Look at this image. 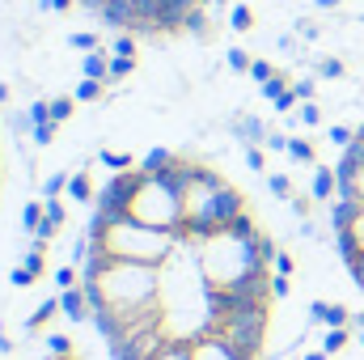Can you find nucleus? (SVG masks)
<instances>
[{"label": "nucleus", "mask_w": 364, "mask_h": 360, "mask_svg": "<svg viewBox=\"0 0 364 360\" xmlns=\"http://www.w3.org/2000/svg\"><path fill=\"white\" fill-rule=\"evenodd\" d=\"M246 166H250L255 174L267 170V153H263V144H246Z\"/></svg>", "instance_id": "obj_32"}, {"label": "nucleus", "mask_w": 364, "mask_h": 360, "mask_svg": "<svg viewBox=\"0 0 364 360\" xmlns=\"http://www.w3.org/2000/svg\"><path fill=\"white\" fill-rule=\"evenodd\" d=\"M250 77H255L259 85H267V81H272V77H275V68H272V64H267V60H255V64H250Z\"/></svg>", "instance_id": "obj_38"}, {"label": "nucleus", "mask_w": 364, "mask_h": 360, "mask_svg": "<svg viewBox=\"0 0 364 360\" xmlns=\"http://www.w3.org/2000/svg\"><path fill=\"white\" fill-rule=\"evenodd\" d=\"M292 93H296L301 102H314V81H309V77H301V81L292 85Z\"/></svg>", "instance_id": "obj_43"}, {"label": "nucleus", "mask_w": 364, "mask_h": 360, "mask_svg": "<svg viewBox=\"0 0 364 360\" xmlns=\"http://www.w3.org/2000/svg\"><path fill=\"white\" fill-rule=\"evenodd\" d=\"M182 34H195V38H208V4L191 9L186 21H182Z\"/></svg>", "instance_id": "obj_16"}, {"label": "nucleus", "mask_w": 364, "mask_h": 360, "mask_svg": "<svg viewBox=\"0 0 364 360\" xmlns=\"http://www.w3.org/2000/svg\"><path fill=\"white\" fill-rule=\"evenodd\" d=\"M301 360H331V356H326V352L318 348V352H301Z\"/></svg>", "instance_id": "obj_47"}, {"label": "nucleus", "mask_w": 364, "mask_h": 360, "mask_svg": "<svg viewBox=\"0 0 364 360\" xmlns=\"http://www.w3.org/2000/svg\"><path fill=\"white\" fill-rule=\"evenodd\" d=\"M93 182H90V174L85 170H77L73 179H68V199H77V203H93Z\"/></svg>", "instance_id": "obj_15"}, {"label": "nucleus", "mask_w": 364, "mask_h": 360, "mask_svg": "<svg viewBox=\"0 0 364 360\" xmlns=\"http://www.w3.org/2000/svg\"><path fill=\"white\" fill-rule=\"evenodd\" d=\"M343 0H318V9H339Z\"/></svg>", "instance_id": "obj_48"}, {"label": "nucleus", "mask_w": 364, "mask_h": 360, "mask_svg": "<svg viewBox=\"0 0 364 360\" xmlns=\"http://www.w3.org/2000/svg\"><path fill=\"white\" fill-rule=\"evenodd\" d=\"M182 233L174 229H153V225H140V221H114L110 229H106V238L102 242H93V246H102L110 259H123V263H149V268H161L174 250H178Z\"/></svg>", "instance_id": "obj_2"}, {"label": "nucleus", "mask_w": 364, "mask_h": 360, "mask_svg": "<svg viewBox=\"0 0 364 360\" xmlns=\"http://www.w3.org/2000/svg\"><path fill=\"white\" fill-rule=\"evenodd\" d=\"M132 73H136V60L110 55V77H106V85H114V81H123V77H132Z\"/></svg>", "instance_id": "obj_21"}, {"label": "nucleus", "mask_w": 364, "mask_h": 360, "mask_svg": "<svg viewBox=\"0 0 364 360\" xmlns=\"http://www.w3.org/2000/svg\"><path fill=\"white\" fill-rule=\"evenodd\" d=\"M229 182L220 179V174H212L208 166H195V179L186 182V191H182V212H186V225H199L208 212H212V203H216V195L225 191Z\"/></svg>", "instance_id": "obj_4"}, {"label": "nucleus", "mask_w": 364, "mask_h": 360, "mask_svg": "<svg viewBox=\"0 0 364 360\" xmlns=\"http://www.w3.org/2000/svg\"><path fill=\"white\" fill-rule=\"evenodd\" d=\"M55 288L64 292V288H77V263H64V268L55 271Z\"/></svg>", "instance_id": "obj_36"}, {"label": "nucleus", "mask_w": 364, "mask_h": 360, "mask_svg": "<svg viewBox=\"0 0 364 360\" xmlns=\"http://www.w3.org/2000/svg\"><path fill=\"white\" fill-rule=\"evenodd\" d=\"M348 68H343V60H331V55H322L318 60V77H326V81H339Z\"/></svg>", "instance_id": "obj_28"}, {"label": "nucleus", "mask_w": 364, "mask_h": 360, "mask_svg": "<svg viewBox=\"0 0 364 360\" xmlns=\"http://www.w3.org/2000/svg\"><path fill=\"white\" fill-rule=\"evenodd\" d=\"M348 344H352V327H331V331L322 335V352H326V356H339Z\"/></svg>", "instance_id": "obj_14"}, {"label": "nucleus", "mask_w": 364, "mask_h": 360, "mask_svg": "<svg viewBox=\"0 0 364 360\" xmlns=\"http://www.w3.org/2000/svg\"><path fill=\"white\" fill-rule=\"evenodd\" d=\"M153 360H191V344H166Z\"/></svg>", "instance_id": "obj_35"}, {"label": "nucleus", "mask_w": 364, "mask_h": 360, "mask_svg": "<svg viewBox=\"0 0 364 360\" xmlns=\"http://www.w3.org/2000/svg\"><path fill=\"white\" fill-rule=\"evenodd\" d=\"M360 144H364V140H360Z\"/></svg>", "instance_id": "obj_53"}, {"label": "nucleus", "mask_w": 364, "mask_h": 360, "mask_svg": "<svg viewBox=\"0 0 364 360\" xmlns=\"http://www.w3.org/2000/svg\"><path fill=\"white\" fill-rule=\"evenodd\" d=\"M225 60H229V68H233V73H246V77H250V64H255V60H250L242 47H229V55H225Z\"/></svg>", "instance_id": "obj_31"}, {"label": "nucleus", "mask_w": 364, "mask_h": 360, "mask_svg": "<svg viewBox=\"0 0 364 360\" xmlns=\"http://www.w3.org/2000/svg\"><path fill=\"white\" fill-rule=\"evenodd\" d=\"M275 275H292V271H296V259H292V255H288V250H279V255H275Z\"/></svg>", "instance_id": "obj_40"}, {"label": "nucleus", "mask_w": 364, "mask_h": 360, "mask_svg": "<svg viewBox=\"0 0 364 360\" xmlns=\"http://www.w3.org/2000/svg\"><path fill=\"white\" fill-rule=\"evenodd\" d=\"M301 38H318V26L314 21H301Z\"/></svg>", "instance_id": "obj_46"}, {"label": "nucleus", "mask_w": 364, "mask_h": 360, "mask_svg": "<svg viewBox=\"0 0 364 360\" xmlns=\"http://www.w3.org/2000/svg\"><path fill=\"white\" fill-rule=\"evenodd\" d=\"M331 140H335L339 149H348V144L356 140V132H352V127H339V123H335V127H331Z\"/></svg>", "instance_id": "obj_41"}, {"label": "nucleus", "mask_w": 364, "mask_h": 360, "mask_svg": "<svg viewBox=\"0 0 364 360\" xmlns=\"http://www.w3.org/2000/svg\"><path fill=\"white\" fill-rule=\"evenodd\" d=\"M90 292L93 309H110L114 318L140 314L149 305L161 301V268L149 263H123V259H106L102 268L81 280Z\"/></svg>", "instance_id": "obj_1"}, {"label": "nucleus", "mask_w": 364, "mask_h": 360, "mask_svg": "<svg viewBox=\"0 0 364 360\" xmlns=\"http://www.w3.org/2000/svg\"><path fill=\"white\" fill-rule=\"evenodd\" d=\"M47 106H51V119H55V123H68V119H73V106H77V97H51Z\"/></svg>", "instance_id": "obj_25"}, {"label": "nucleus", "mask_w": 364, "mask_h": 360, "mask_svg": "<svg viewBox=\"0 0 364 360\" xmlns=\"http://www.w3.org/2000/svg\"><path fill=\"white\" fill-rule=\"evenodd\" d=\"M77 0H43V9H51V13H68Z\"/></svg>", "instance_id": "obj_45"}, {"label": "nucleus", "mask_w": 364, "mask_h": 360, "mask_svg": "<svg viewBox=\"0 0 364 360\" xmlns=\"http://www.w3.org/2000/svg\"><path fill=\"white\" fill-rule=\"evenodd\" d=\"M233 136L242 140V144H267V123L263 119H255V115H242V119H233Z\"/></svg>", "instance_id": "obj_8"}, {"label": "nucleus", "mask_w": 364, "mask_h": 360, "mask_svg": "<svg viewBox=\"0 0 364 360\" xmlns=\"http://www.w3.org/2000/svg\"><path fill=\"white\" fill-rule=\"evenodd\" d=\"M348 233H352V242H356V246L364 250V203H360V216H356V225H352Z\"/></svg>", "instance_id": "obj_44"}, {"label": "nucleus", "mask_w": 364, "mask_h": 360, "mask_svg": "<svg viewBox=\"0 0 364 360\" xmlns=\"http://www.w3.org/2000/svg\"><path fill=\"white\" fill-rule=\"evenodd\" d=\"M203 4H208V9H225L229 0H203Z\"/></svg>", "instance_id": "obj_49"}, {"label": "nucleus", "mask_w": 364, "mask_h": 360, "mask_svg": "<svg viewBox=\"0 0 364 360\" xmlns=\"http://www.w3.org/2000/svg\"><path fill=\"white\" fill-rule=\"evenodd\" d=\"M55 127H60V123H38V127H34V132H30V140H34V144H38V149H47V144H51V140H55Z\"/></svg>", "instance_id": "obj_34"}, {"label": "nucleus", "mask_w": 364, "mask_h": 360, "mask_svg": "<svg viewBox=\"0 0 364 360\" xmlns=\"http://www.w3.org/2000/svg\"><path fill=\"white\" fill-rule=\"evenodd\" d=\"M356 216H360V199H335V208H331V229H335V233H348V229L356 225Z\"/></svg>", "instance_id": "obj_10"}, {"label": "nucleus", "mask_w": 364, "mask_h": 360, "mask_svg": "<svg viewBox=\"0 0 364 360\" xmlns=\"http://www.w3.org/2000/svg\"><path fill=\"white\" fill-rule=\"evenodd\" d=\"M68 43H73L77 51H85V55H90V51H97V34H90V30H77V34H68Z\"/></svg>", "instance_id": "obj_33"}, {"label": "nucleus", "mask_w": 364, "mask_h": 360, "mask_svg": "<svg viewBox=\"0 0 364 360\" xmlns=\"http://www.w3.org/2000/svg\"><path fill=\"white\" fill-rule=\"evenodd\" d=\"M288 157L301 162V166H314V144L301 140V136H288Z\"/></svg>", "instance_id": "obj_18"}, {"label": "nucleus", "mask_w": 364, "mask_h": 360, "mask_svg": "<svg viewBox=\"0 0 364 360\" xmlns=\"http://www.w3.org/2000/svg\"><path fill=\"white\" fill-rule=\"evenodd\" d=\"M272 297H292V284H288V275H272Z\"/></svg>", "instance_id": "obj_42"}, {"label": "nucleus", "mask_w": 364, "mask_h": 360, "mask_svg": "<svg viewBox=\"0 0 364 360\" xmlns=\"http://www.w3.org/2000/svg\"><path fill=\"white\" fill-rule=\"evenodd\" d=\"M132 221L140 225H153V229H174L182 233L186 225V212H182V195L157 174H144L140 170V182H136V195H132Z\"/></svg>", "instance_id": "obj_3"}, {"label": "nucleus", "mask_w": 364, "mask_h": 360, "mask_svg": "<svg viewBox=\"0 0 364 360\" xmlns=\"http://www.w3.org/2000/svg\"><path fill=\"white\" fill-rule=\"evenodd\" d=\"M34 280H38V275H34V271H26V268H13V271H9V284H13V288H30Z\"/></svg>", "instance_id": "obj_39"}, {"label": "nucleus", "mask_w": 364, "mask_h": 360, "mask_svg": "<svg viewBox=\"0 0 364 360\" xmlns=\"http://www.w3.org/2000/svg\"><path fill=\"white\" fill-rule=\"evenodd\" d=\"M352 314L356 309H348V305H339V301H314L309 305V322L314 327H352Z\"/></svg>", "instance_id": "obj_6"}, {"label": "nucleus", "mask_w": 364, "mask_h": 360, "mask_svg": "<svg viewBox=\"0 0 364 360\" xmlns=\"http://www.w3.org/2000/svg\"><path fill=\"white\" fill-rule=\"evenodd\" d=\"M360 348H364V331H360Z\"/></svg>", "instance_id": "obj_52"}, {"label": "nucleus", "mask_w": 364, "mask_h": 360, "mask_svg": "<svg viewBox=\"0 0 364 360\" xmlns=\"http://www.w3.org/2000/svg\"><path fill=\"white\" fill-rule=\"evenodd\" d=\"M178 162V153H170V149H149L144 157H140V170L144 174H161V170H170Z\"/></svg>", "instance_id": "obj_13"}, {"label": "nucleus", "mask_w": 364, "mask_h": 360, "mask_svg": "<svg viewBox=\"0 0 364 360\" xmlns=\"http://www.w3.org/2000/svg\"><path fill=\"white\" fill-rule=\"evenodd\" d=\"M81 77H90V81H106L110 77V55L97 47L90 55H81Z\"/></svg>", "instance_id": "obj_11"}, {"label": "nucleus", "mask_w": 364, "mask_h": 360, "mask_svg": "<svg viewBox=\"0 0 364 360\" xmlns=\"http://www.w3.org/2000/svg\"><path fill=\"white\" fill-rule=\"evenodd\" d=\"M267 191L275 199H292V179L288 174H267Z\"/></svg>", "instance_id": "obj_26"}, {"label": "nucleus", "mask_w": 364, "mask_h": 360, "mask_svg": "<svg viewBox=\"0 0 364 360\" xmlns=\"http://www.w3.org/2000/svg\"><path fill=\"white\" fill-rule=\"evenodd\" d=\"M97 162H102V166H106L110 174H123V170H136L127 153H110V149H102V153H97Z\"/></svg>", "instance_id": "obj_19"}, {"label": "nucleus", "mask_w": 364, "mask_h": 360, "mask_svg": "<svg viewBox=\"0 0 364 360\" xmlns=\"http://www.w3.org/2000/svg\"><path fill=\"white\" fill-rule=\"evenodd\" d=\"M68 179H73V174H64V170H60V174H47V179H43V199H60V195L68 191Z\"/></svg>", "instance_id": "obj_22"}, {"label": "nucleus", "mask_w": 364, "mask_h": 360, "mask_svg": "<svg viewBox=\"0 0 364 360\" xmlns=\"http://www.w3.org/2000/svg\"><path fill=\"white\" fill-rule=\"evenodd\" d=\"M43 348H47V356H73V339H68V335H60V331H51Z\"/></svg>", "instance_id": "obj_24"}, {"label": "nucleus", "mask_w": 364, "mask_h": 360, "mask_svg": "<svg viewBox=\"0 0 364 360\" xmlns=\"http://www.w3.org/2000/svg\"><path fill=\"white\" fill-rule=\"evenodd\" d=\"M43 212H47V203H43V199H30V203L21 208V229H26L30 238H34V229L43 225Z\"/></svg>", "instance_id": "obj_17"}, {"label": "nucleus", "mask_w": 364, "mask_h": 360, "mask_svg": "<svg viewBox=\"0 0 364 360\" xmlns=\"http://www.w3.org/2000/svg\"><path fill=\"white\" fill-rule=\"evenodd\" d=\"M229 26H233L237 34H246V30L255 26V13H250V4H233V13H229Z\"/></svg>", "instance_id": "obj_23"}, {"label": "nucleus", "mask_w": 364, "mask_h": 360, "mask_svg": "<svg viewBox=\"0 0 364 360\" xmlns=\"http://www.w3.org/2000/svg\"><path fill=\"white\" fill-rule=\"evenodd\" d=\"M21 268L34 271V275H43V271H47V250H43V246H30V255L21 259Z\"/></svg>", "instance_id": "obj_27"}, {"label": "nucleus", "mask_w": 364, "mask_h": 360, "mask_svg": "<svg viewBox=\"0 0 364 360\" xmlns=\"http://www.w3.org/2000/svg\"><path fill=\"white\" fill-rule=\"evenodd\" d=\"M191 360H246V356H242V352H233L220 335H212V331H208V335H199V339L191 344Z\"/></svg>", "instance_id": "obj_7"}, {"label": "nucleus", "mask_w": 364, "mask_h": 360, "mask_svg": "<svg viewBox=\"0 0 364 360\" xmlns=\"http://www.w3.org/2000/svg\"><path fill=\"white\" fill-rule=\"evenodd\" d=\"M60 314L68 318V322H93V301L90 292H85V284H77V288H64L60 292Z\"/></svg>", "instance_id": "obj_5"}, {"label": "nucleus", "mask_w": 364, "mask_h": 360, "mask_svg": "<svg viewBox=\"0 0 364 360\" xmlns=\"http://www.w3.org/2000/svg\"><path fill=\"white\" fill-rule=\"evenodd\" d=\"M305 127H318L322 123V110H318V102H301V115H296Z\"/></svg>", "instance_id": "obj_37"}, {"label": "nucleus", "mask_w": 364, "mask_h": 360, "mask_svg": "<svg viewBox=\"0 0 364 360\" xmlns=\"http://www.w3.org/2000/svg\"><path fill=\"white\" fill-rule=\"evenodd\" d=\"M110 55H127V60H136V38H132V30H119V38H114V51Z\"/></svg>", "instance_id": "obj_30"}, {"label": "nucleus", "mask_w": 364, "mask_h": 360, "mask_svg": "<svg viewBox=\"0 0 364 360\" xmlns=\"http://www.w3.org/2000/svg\"><path fill=\"white\" fill-rule=\"evenodd\" d=\"M102 90H106V81H90V77H81L77 90H73V97H77V102H97Z\"/></svg>", "instance_id": "obj_20"}, {"label": "nucleus", "mask_w": 364, "mask_h": 360, "mask_svg": "<svg viewBox=\"0 0 364 360\" xmlns=\"http://www.w3.org/2000/svg\"><path fill=\"white\" fill-rule=\"evenodd\" d=\"M47 360H73V356H47Z\"/></svg>", "instance_id": "obj_51"}, {"label": "nucleus", "mask_w": 364, "mask_h": 360, "mask_svg": "<svg viewBox=\"0 0 364 360\" xmlns=\"http://www.w3.org/2000/svg\"><path fill=\"white\" fill-rule=\"evenodd\" d=\"M55 314H60V297H47V301H38V305H34V314L26 318V335H30V331H43V327H47Z\"/></svg>", "instance_id": "obj_12"}, {"label": "nucleus", "mask_w": 364, "mask_h": 360, "mask_svg": "<svg viewBox=\"0 0 364 360\" xmlns=\"http://www.w3.org/2000/svg\"><path fill=\"white\" fill-rule=\"evenodd\" d=\"M4 102H9V85H4V81H0V106H4Z\"/></svg>", "instance_id": "obj_50"}, {"label": "nucleus", "mask_w": 364, "mask_h": 360, "mask_svg": "<svg viewBox=\"0 0 364 360\" xmlns=\"http://www.w3.org/2000/svg\"><path fill=\"white\" fill-rule=\"evenodd\" d=\"M288 90H292V85H288V77H279V73H275L272 81L263 85V97H267V102H272V106H275V102H279V97H284V93H288Z\"/></svg>", "instance_id": "obj_29"}, {"label": "nucleus", "mask_w": 364, "mask_h": 360, "mask_svg": "<svg viewBox=\"0 0 364 360\" xmlns=\"http://www.w3.org/2000/svg\"><path fill=\"white\" fill-rule=\"evenodd\" d=\"M335 195H339V174L326 170V166H318L309 174V199H335Z\"/></svg>", "instance_id": "obj_9"}]
</instances>
